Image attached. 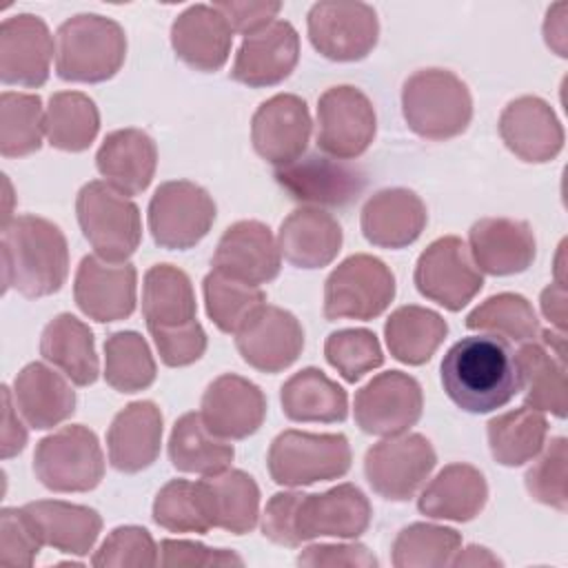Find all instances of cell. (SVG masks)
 Returning a JSON list of instances; mask_svg holds the SVG:
<instances>
[{
  "label": "cell",
  "instance_id": "cell-1",
  "mask_svg": "<svg viewBox=\"0 0 568 568\" xmlns=\"http://www.w3.org/2000/svg\"><path fill=\"white\" fill-rule=\"evenodd\" d=\"M373 519L368 497L355 484H337L324 493H275L262 515V535L280 546L297 548L317 537L355 539Z\"/></svg>",
  "mask_w": 568,
  "mask_h": 568
},
{
  "label": "cell",
  "instance_id": "cell-2",
  "mask_svg": "<svg viewBox=\"0 0 568 568\" xmlns=\"http://www.w3.org/2000/svg\"><path fill=\"white\" fill-rule=\"evenodd\" d=\"M439 377L448 399L473 415L493 413L519 393V368L510 342L497 335H468L455 342Z\"/></svg>",
  "mask_w": 568,
  "mask_h": 568
},
{
  "label": "cell",
  "instance_id": "cell-3",
  "mask_svg": "<svg viewBox=\"0 0 568 568\" xmlns=\"http://www.w3.org/2000/svg\"><path fill=\"white\" fill-rule=\"evenodd\" d=\"M2 284L29 300L53 295L69 275V246L58 224L40 215H16L2 224Z\"/></svg>",
  "mask_w": 568,
  "mask_h": 568
},
{
  "label": "cell",
  "instance_id": "cell-4",
  "mask_svg": "<svg viewBox=\"0 0 568 568\" xmlns=\"http://www.w3.org/2000/svg\"><path fill=\"white\" fill-rule=\"evenodd\" d=\"M124 29L106 16L78 13L55 33V73L64 82H104L124 64Z\"/></svg>",
  "mask_w": 568,
  "mask_h": 568
},
{
  "label": "cell",
  "instance_id": "cell-5",
  "mask_svg": "<svg viewBox=\"0 0 568 568\" xmlns=\"http://www.w3.org/2000/svg\"><path fill=\"white\" fill-rule=\"evenodd\" d=\"M402 113L413 133L442 142L462 135L473 120V95L448 69H419L402 87Z\"/></svg>",
  "mask_w": 568,
  "mask_h": 568
},
{
  "label": "cell",
  "instance_id": "cell-6",
  "mask_svg": "<svg viewBox=\"0 0 568 568\" xmlns=\"http://www.w3.org/2000/svg\"><path fill=\"white\" fill-rule=\"evenodd\" d=\"M75 215L84 240L95 255L126 262L142 240L138 204L102 180L87 182L75 197Z\"/></svg>",
  "mask_w": 568,
  "mask_h": 568
},
{
  "label": "cell",
  "instance_id": "cell-7",
  "mask_svg": "<svg viewBox=\"0 0 568 568\" xmlns=\"http://www.w3.org/2000/svg\"><path fill=\"white\" fill-rule=\"evenodd\" d=\"M353 453L342 433L282 430L268 448V475L277 486L300 488L317 481L344 477L351 468Z\"/></svg>",
  "mask_w": 568,
  "mask_h": 568
},
{
  "label": "cell",
  "instance_id": "cell-8",
  "mask_svg": "<svg viewBox=\"0 0 568 568\" xmlns=\"http://www.w3.org/2000/svg\"><path fill=\"white\" fill-rule=\"evenodd\" d=\"M33 473L53 493L93 490L104 477V455L95 433L71 424L42 437L33 453Z\"/></svg>",
  "mask_w": 568,
  "mask_h": 568
},
{
  "label": "cell",
  "instance_id": "cell-9",
  "mask_svg": "<svg viewBox=\"0 0 568 568\" xmlns=\"http://www.w3.org/2000/svg\"><path fill=\"white\" fill-rule=\"evenodd\" d=\"M395 297L393 271L373 255L357 253L337 264L324 282V317L375 320Z\"/></svg>",
  "mask_w": 568,
  "mask_h": 568
},
{
  "label": "cell",
  "instance_id": "cell-10",
  "mask_svg": "<svg viewBox=\"0 0 568 568\" xmlns=\"http://www.w3.org/2000/svg\"><path fill=\"white\" fill-rule=\"evenodd\" d=\"M215 202L206 189L189 180L162 182L149 202V231L158 246L186 251L200 244L213 222Z\"/></svg>",
  "mask_w": 568,
  "mask_h": 568
},
{
  "label": "cell",
  "instance_id": "cell-11",
  "mask_svg": "<svg viewBox=\"0 0 568 568\" xmlns=\"http://www.w3.org/2000/svg\"><path fill=\"white\" fill-rule=\"evenodd\" d=\"M437 464L433 444L419 433H402L373 444L364 457L371 488L388 501H408Z\"/></svg>",
  "mask_w": 568,
  "mask_h": 568
},
{
  "label": "cell",
  "instance_id": "cell-12",
  "mask_svg": "<svg viewBox=\"0 0 568 568\" xmlns=\"http://www.w3.org/2000/svg\"><path fill=\"white\" fill-rule=\"evenodd\" d=\"M306 29L313 49L333 62L364 60L379 38L377 13L366 2H315Z\"/></svg>",
  "mask_w": 568,
  "mask_h": 568
},
{
  "label": "cell",
  "instance_id": "cell-13",
  "mask_svg": "<svg viewBox=\"0 0 568 568\" xmlns=\"http://www.w3.org/2000/svg\"><path fill=\"white\" fill-rule=\"evenodd\" d=\"M413 280L426 300L453 313L473 302L484 286L481 271L457 235H444L430 242L417 257Z\"/></svg>",
  "mask_w": 568,
  "mask_h": 568
},
{
  "label": "cell",
  "instance_id": "cell-14",
  "mask_svg": "<svg viewBox=\"0 0 568 568\" xmlns=\"http://www.w3.org/2000/svg\"><path fill=\"white\" fill-rule=\"evenodd\" d=\"M377 115L364 91L351 84L326 89L317 100V146L335 160L359 158L375 140Z\"/></svg>",
  "mask_w": 568,
  "mask_h": 568
},
{
  "label": "cell",
  "instance_id": "cell-15",
  "mask_svg": "<svg viewBox=\"0 0 568 568\" xmlns=\"http://www.w3.org/2000/svg\"><path fill=\"white\" fill-rule=\"evenodd\" d=\"M355 424L377 437H393L415 426L424 410L419 382L402 371L375 375L355 393Z\"/></svg>",
  "mask_w": 568,
  "mask_h": 568
},
{
  "label": "cell",
  "instance_id": "cell-16",
  "mask_svg": "<svg viewBox=\"0 0 568 568\" xmlns=\"http://www.w3.org/2000/svg\"><path fill=\"white\" fill-rule=\"evenodd\" d=\"M73 300L87 317L100 324L126 320L138 302V271L131 262L84 255L75 271Z\"/></svg>",
  "mask_w": 568,
  "mask_h": 568
},
{
  "label": "cell",
  "instance_id": "cell-17",
  "mask_svg": "<svg viewBox=\"0 0 568 568\" xmlns=\"http://www.w3.org/2000/svg\"><path fill=\"white\" fill-rule=\"evenodd\" d=\"M313 131L306 102L295 93H277L264 100L251 120L255 153L275 169L302 158Z\"/></svg>",
  "mask_w": 568,
  "mask_h": 568
},
{
  "label": "cell",
  "instance_id": "cell-18",
  "mask_svg": "<svg viewBox=\"0 0 568 568\" xmlns=\"http://www.w3.org/2000/svg\"><path fill=\"white\" fill-rule=\"evenodd\" d=\"M277 184L291 200L306 206H346L364 191L366 178L359 169L313 153L275 169Z\"/></svg>",
  "mask_w": 568,
  "mask_h": 568
},
{
  "label": "cell",
  "instance_id": "cell-19",
  "mask_svg": "<svg viewBox=\"0 0 568 568\" xmlns=\"http://www.w3.org/2000/svg\"><path fill=\"white\" fill-rule=\"evenodd\" d=\"M53 38L33 13L4 18L0 24V80L11 87L38 89L49 80Z\"/></svg>",
  "mask_w": 568,
  "mask_h": 568
},
{
  "label": "cell",
  "instance_id": "cell-20",
  "mask_svg": "<svg viewBox=\"0 0 568 568\" xmlns=\"http://www.w3.org/2000/svg\"><path fill=\"white\" fill-rule=\"evenodd\" d=\"M235 348L251 368L280 373L302 355L304 328L291 311L264 304L248 324L235 333Z\"/></svg>",
  "mask_w": 568,
  "mask_h": 568
},
{
  "label": "cell",
  "instance_id": "cell-21",
  "mask_svg": "<svg viewBox=\"0 0 568 568\" xmlns=\"http://www.w3.org/2000/svg\"><path fill=\"white\" fill-rule=\"evenodd\" d=\"M300 60V36L288 20L271 24L244 36L231 78L240 84L262 89L284 82Z\"/></svg>",
  "mask_w": 568,
  "mask_h": 568
},
{
  "label": "cell",
  "instance_id": "cell-22",
  "mask_svg": "<svg viewBox=\"0 0 568 568\" xmlns=\"http://www.w3.org/2000/svg\"><path fill=\"white\" fill-rule=\"evenodd\" d=\"M211 264L213 271L260 286L280 275L282 253L266 224L257 220H240L222 233Z\"/></svg>",
  "mask_w": 568,
  "mask_h": 568
},
{
  "label": "cell",
  "instance_id": "cell-23",
  "mask_svg": "<svg viewBox=\"0 0 568 568\" xmlns=\"http://www.w3.org/2000/svg\"><path fill=\"white\" fill-rule=\"evenodd\" d=\"M497 126L508 151L524 162L544 164L564 149V126L552 106L537 95H521L508 102Z\"/></svg>",
  "mask_w": 568,
  "mask_h": 568
},
{
  "label": "cell",
  "instance_id": "cell-24",
  "mask_svg": "<svg viewBox=\"0 0 568 568\" xmlns=\"http://www.w3.org/2000/svg\"><path fill=\"white\" fill-rule=\"evenodd\" d=\"M200 408L204 424L217 437L246 439L264 424L266 397L251 379L224 373L206 386Z\"/></svg>",
  "mask_w": 568,
  "mask_h": 568
},
{
  "label": "cell",
  "instance_id": "cell-25",
  "mask_svg": "<svg viewBox=\"0 0 568 568\" xmlns=\"http://www.w3.org/2000/svg\"><path fill=\"white\" fill-rule=\"evenodd\" d=\"M468 251L475 266L488 275L524 273L537 253L528 222L510 217H481L468 231Z\"/></svg>",
  "mask_w": 568,
  "mask_h": 568
},
{
  "label": "cell",
  "instance_id": "cell-26",
  "mask_svg": "<svg viewBox=\"0 0 568 568\" xmlns=\"http://www.w3.org/2000/svg\"><path fill=\"white\" fill-rule=\"evenodd\" d=\"M233 29L213 4H191L171 24V47L193 71H220L231 53Z\"/></svg>",
  "mask_w": 568,
  "mask_h": 568
},
{
  "label": "cell",
  "instance_id": "cell-27",
  "mask_svg": "<svg viewBox=\"0 0 568 568\" xmlns=\"http://www.w3.org/2000/svg\"><path fill=\"white\" fill-rule=\"evenodd\" d=\"M428 213L422 197L402 186L373 193L359 215L364 237L379 248H404L426 229Z\"/></svg>",
  "mask_w": 568,
  "mask_h": 568
},
{
  "label": "cell",
  "instance_id": "cell-28",
  "mask_svg": "<svg viewBox=\"0 0 568 568\" xmlns=\"http://www.w3.org/2000/svg\"><path fill=\"white\" fill-rule=\"evenodd\" d=\"M162 410L149 402H131L111 422L106 430L109 462L120 473H140L149 468L162 446Z\"/></svg>",
  "mask_w": 568,
  "mask_h": 568
},
{
  "label": "cell",
  "instance_id": "cell-29",
  "mask_svg": "<svg viewBox=\"0 0 568 568\" xmlns=\"http://www.w3.org/2000/svg\"><path fill=\"white\" fill-rule=\"evenodd\" d=\"M95 166L104 182L120 193L140 195L155 175L158 146L142 129H118L102 140Z\"/></svg>",
  "mask_w": 568,
  "mask_h": 568
},
{
  "label": "cell",
  "instance_id": "cell-30",
  "mask_svg": "<svg viewBox=\"0 0 568 568\" xmlns=\"http://www.w3.org/2000/svg\"><path fill=\"white\" fill-rule=\"evenodd\" d=\"M344 242L339 222L315 206H300L288 213L277 231V246L286 262L297 268L328 266Z\"/></svg>",
  "mask_w": 568,
  "mask_h": 568
},
{
  "label": "cell",
  "instance_id": "cell-31",
  "mask_svg": "<svg viewBox=\"0 0 568 568\" xmlns=\"http://www.w3.org/2000/svg\"><path fill=\"white\" fill-rule=\"evenodd\" d=\"M11 395L22 419L36 430L58 426L75 410L71 384L42 362H31L16 375Z\"/></svg>",
  "mask_w": 568,
  "mask_h": 568
},
{
  "label": "cell",
  "instance_id": "cell-32",
  "mask_svg": "<svg viewBox=\"0 0 568 568\" xmlns=\"http://www.w3.org/2000/svg\"><path fill=\"white\" fill-rule=\"evenodd\" d=\"M488 501V484L479 468L470 464H448L422 490L417 508L430 519L470 521Z\"/></svg>",
  "mask_w": 568,
  "mask_h": 568
},
{
  "label": "cell",
  "instance_id": "cell-33",
  "mask_svg": "<svg viewBox=\"0 0 568 568\" xmlns=\"http://www.w3.org/2000/svg\"><path fill=\"white\" fill-rule=\"evenodd\" d=\"M24 510L31 515L40 539L47 546L67 555H89L102 530L100 513L82 504H71L62 499H38L24 504Z\"/></svg>",
  "mask_w": 568,
  "mask_h": 568
},
{
  "label": "cell",
  "instance_id": "cell-34",
  "mask_svg": "<svg viewBox=\"0 0 568 568\" xmlns=\"http://www.w3.org/2000/svg\"><path fill=\"white\" fill-rule=\"evenodd\" d=\"M40 355L60 368L75 386H91L100 375L93 333L71 313H60L44 326L40 337Z\"/></svg>",
  "mask_w": 568,
  "mask_h": 568
},
{
  "label": "cell",
  "instance_id": "cell-35",
  "mask_svg": "<svg viewBox=\"0 0 568 568\" xmlns=\"http://www.w3.org/2000/svg\"><path fill=\"white\" fill-rule=\"evenodd\" d=\"M280 404L291 422L337 424L348 417L346 390L315 366L293 373L282 384Z\"/></svg>",
  "mask_w": 568,
  "mask_h": 568
},
{
  "label": "cell",
  "instance_id": "cell-36",
  "mask_svg": "<svg viewBox=\"0 0 568 568\" xmlns=\"http://www.w3.org/2000/svg\"><path fill=\"white\" fill-rule=\"evenodd\" d=\"M519 368V390L524 404L539 413H550L559 419L566 417L568 388H566V359L555 355L541 342H526L515 353Z\"/></svg>",
  "mask_w": 568,
  "mask_h": 568
},
{
  "label": "cell",
  "instance_id": "cell-37",
  "mask_svg": "<svg viewBox=\"0 0 568 568\" xmlns=\"http://www.w3.org/2000/svg\"><path fill=\"white\" fill-rule=\"evenodd\" d=\"M197 304L189 275L173 264H155L144 273L142 315L149 331L195 322Z\"/></svg>",
  "mask_w": 568,
  "mask_h": 568
},
{
  "label": "cell",
  "instance_id": "cell-38",
  "mask_svg": "<svg viewBox=\"0 0 568 568\" xmlns=\"http://www.w3.org/2000/svg\"><path fill=\"white\" fill-rule=\"evenodd\" d=\"M233 444L209 430L200 413H184L171 428L169 459L175 470L193 475H217L231 466Z\"/></svg>",
  "mask_w": 568,
  "mask_h": 568
},
{
  "label": "cell",
  "instance_id": "cell-39",
  "mask_svg": "<svg viewBox=\"0 0 568 568\" xmlns=\"http://www.w3.org/2000/svg\"><path fill=\"white\" fill-rule=\"evenodd\" d=\"M446 335V320L439 313L417 304L395 308L384 324V337L390 355L408 366L426 364Z\"/></svg>",
  "mask_w": 568,
  "mask_h": 568
},
{
  "label": "cell",
  "instance_id": "cell-40",
  "mask_svg": "<svg viewBox=\"0 0 568 568\" xmlns=\"http://www.w3.org/2000/svg\"><path fill=\"white\" fill-rule=\"evenodd\" d=\"M488 448L497 464L515 468L532 462L546 444L548 422L535 408H515L486 424Z\"/></svg>",
  "mask_w": 568,
  "mask_h": 568
},
{
  "label": "cell",
  "instance_id": "cell-41",
  "mask_svg": "<svg viewBox=\"0 0 568 568\" xmlns=\"http://www.w3.org/2000/svg\"><path fill=\"white\" fill-rule=\"evenodd\" d=\"M100 131V111L95 102L80 91H58L49 98L44 113L47 142L53 149L80 153L91 146Z\"/></svg>",
  "mask_w": 568,
  "mask_h": 568
},
{
  "label": "cell",
  "instance_id": "cell-42",
  "mask_svg": "<svg viewBox=\"0 0 568 568\" xmlns=\"http://www.w3.org/2000/svg\"><path fill=\"white\" fill-rule=\"evenodd\" d=\"M211 495L215 528L233 535H246L257 526L260 488L255 479L237 468H226L202 479Z\"/></svg>",
  "mask_w": 568,
  "mask_h": 568
},
{
  "label": "cell",
  "instance_id": "cell-43",
  "mask_svg": "<svg viewBox=\"0 0 568 568\" xmlns=\"http://www.w3.org/2000/svg\"><path fill=\"white\" fill-rule=\"evenodd\" d=\"M153 521L171 532L204 535L215 528L213 506L206 484L171 479L153 499Z\"/></svg>",
  "mask_w": 568,
  "mask_h": 568
},
{
  "label": "cell",
  "instance_id": "cell-44",
  "mask_svg": "<svg viewBox=\"0 0 568 568\" xmlns=\"http://www.w3.org/2000/svg\"><path fill=\"white\" fill-rule=\"evenodd\" d=\"M466 326L517 344L539 339L541 331L532 304L519 293L490 295L466 315Z\"/></svg>",
  "mask_w": 568,
  "mask_h": 568
},
{
  "label": "cell",
  "instance_id": "cell-45",
  "mask_svg": "<svg viewBox=\"0 0 568 568\" xmlns=\"http://www.w3.org/2000/svg\"><path fill=\"white\" fill-rule=\"evenodd\" d=\"M158 366L146 339L135 331L111 333L104 342V379L118 393H138L155 382Z\"/></svg>",
  "mask_w": 568,
  "mask_h": 568
},
{
  "label": "cell",
  "instance_id": "cell-46",
  "mask_svg": "<svg viewBox=\"0 0 568 568\" xmlns=\"http://www.w3.org/2000/svg\"><path fill=\"white\" fill-rule=\"evenodd\" d=\"M44 109L38 93L4 91L0 95V153L24 158L42 146Z\"/></svg>",
  "mask_w": 568,
  "mask_h": 568
},
{
  "label": "cell",
  "instance_id": "cell-47",
  "mask_svg": "<svg viewBox=\"0 0 568 568\" xmlns=\"http://www.w3.org/2000/svg\"><path fill=\"white\" fill-rule=\"evenodd\" d=\"M206 315L222 333L242 331L248 320L266 304L260 286L244 284L220 271H211L202 282Z\"/></svg>",
  "mask_w": 568,
  "mask_h": 568
},
{
  "label": "cell",
  "instance_id": "cell-48",
  "mask_svg": "<svg viewBox=\"0 0 568 568\" xmlns=\"http://www.w3.org/2000/svg\"><path fill=\"white\" fill-rule=\"evenodd\" d=\"M462 546V535L455 528L415 521L402 528L390 546L395 568H442L450 566Z\"/></svg>",
  "mask_w": 568,
  "mask_h": 568
},
{
  "label": "cell",
  "instance_id": "cell-49",
  "mask_svg": "<svg viewBox=\"0 0 568 568\" xmlns=\"http://www.w3.org/2000/svg\"><path fill=\"white\" fill-rule=\"evenodd\" d=\"M326 362L351 384L384 364L379 339L368 328H342L324 342Z\"/></svg>",
  "mask_w": 568,
  "mask_h": 568
},
{
  "label": "cell",
  "instance_id": "cell-50",
  "mask_svg": "<svg viewBox=\"0 0 568 568\" xmlns=\"http://www.w3.org/2000/svg\"><path fill=\"white\" fill-rule=\"evenodd\" d=\"M568 439L552 437L539 450L537 462L528 468L524 481L528 495L559 513L568 508Z\"/></svg>",
  "mask_w": 568,
  "mask_h": 568
},
{
  "label": "cell",
  "instance_id": "cell-51",
  "mask_svg": "<svg viewBox=\"0 0 568 568\" xmlns=\"http://www.w3.org/2000/svg\"><path fill=\"white\" fill-rule=\"evenodd\" d=\"M158 544L142 526H118L95 550V568H153L160 564Z\"/></svg>",
  "mask_w": 568,
  "mask_h": 568
},
{
  "label": "cell",
  "instance_id": "cell-52",
  "mask_svg": "<svg viewBox=\"0 0 568 568\" xmlns=\"http://www.w3.org/2000/svg\"><path fill=\"white\" fill-rule=\"evenodd\" d=\"M44 541L22 508H2L0 513V564L4 566H33Z\"/></svg>",
  "mask_w": 568,
  "mask_h": 568
},
{
  "label": "cell",
  "instance_id": "cell-53",
  "mask_svg": "<svg viewBox=\"0 0 568 568\" xmlns=\"http://www.w3.org/2000/svg\"><path fill=\"white\" fill-rule=\"evenodd\" d=\"M149 333L155 342L160 359L171 368H180V366H189V364L197 362L204 355L206 344H209L206 333L197 320L191 324H184V326L155 328Z\"/></svg>",
  "mask_w": 568,
  "mask_h": 568
},
{
  "label": "cell",
  "instance_id": "cell-54",
  "mask_svg": "<svg viewBox=\"0 0 568 568\" xmlns=\"http://www.w3.org/2000/svg\"><path fill=\"white\" fill-rule=\"evenodd\" d=\"M242 557L226 548H209L191 539H162L160 566L164 568H202V566H242Z\"/></svg>",
  "mask_w": 568,
  "mask_h": 568
},
{
  "label": "cell",
  "instance_id": "cell-55",
  "mask_svg": "<svg viewBox=\"0 0 568 568\" xmlns=\"http://www.w3.org/2000/svg\"><path fill=\"white\" fill-rule=\"evenodd\" d=\"M300 566L308 568H377V557L364 544H315L297 555Z\"/></svg>",
  "mask_w": 568,
  "mask_h": 568
},
{
  "label": "cell",
  "instance_id": "cell-56",
  "mask_svg": "<svg viewBox=\"0 0 568 568\" xmlns=\"http://www.w3.org/2000/svg\"><path fill=\"white\" fill-rule=\"evenodd\" d=\"M213 7L226 18L233 33H253L275 20L282 9V2H257V0H222Z\"/></svg>",
  "mask_w": 568,
  "mask_h": 568
},
{
  "label": "cell",
  "instance_id": "cell-57",
  "mask_svg": "<svg viewBox=\"0 0 568 568\" xmlns=\"http://www.w3.org/2000/svg\"><path fill=\"white\" fill-rule=\"evenodd\" d=\"M2 404H4V410H2V459H9L24 450L27 428L18 419V408L13 404V395L7 384L2 386Z\"/></svg>",
  "mask_w": 568,
  "mask_h": 568
},
{
  "label": "cell",
  "instance_id": "cell-58",
  "mask_svg": "<svg viewBox=\"0 0 568 568\" xmlns=\"http://www.w3.org/2000/svg\"><path fill=\"white\" fill-rule=\"evenodd\" d=\"M541 313L544 317L561 333H566V317H568V295H566V284H548L541 291Z\"/></svg>",
  "mask_w": 568,
  "mask_h": 568
},
{
  "label": "cell",
  "instance_id": "cell-59",
  "mask_svg": "<svg viewBox=\"0 0 568 568\" xmlns=\"http://www.w3.org/2000/svg\"><path fill=\"white\" fill-rule=\"evenodd\" d=\"M566 4L557 2L548 9L546 13V22H544V38L546 44L561 58H566Z\"/></svg>",
  "mask_w": 568,
  "mask_h": 568
},
{
  "label": "cell",
  "instance_id": "cell-60",
  "mask_svg": "<svg viewBox=\"0 0 568 568\" xmlns=\"http://www.w3.org/2000/svg\"><path fill=\"white\" fill-rule=\"evenodd\" d=\"M450 566L459 568V566H501V559L497 555H493L488 548L484 546H466L464 550H457Z\"/></svg>",
  "mask_w": 568,
  "mask_h": 568
}]
</instances>
